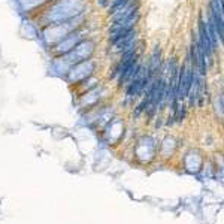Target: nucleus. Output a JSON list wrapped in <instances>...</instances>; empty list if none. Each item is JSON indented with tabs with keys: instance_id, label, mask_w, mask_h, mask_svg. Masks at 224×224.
Masks as SVG:
<instances>
[{
	"instance_id": "7ed1b4c3",
	"label": "nucleus",
	"mask_w": 224,
	"mask_h": 224,
	"mask_svg": "<svg viewBox=\"0 0 224 224\" xmlns=\"http://www.w3.org/2000/svg\"><path fill=\"white\" fill-rule=\"evenodd\" d=\"M200 49L203 51L205 57H211V54H212V45H211V41H209V33H208V25L202 21L200 22V44H199Z\"/></svg>"
},
{
	"instance_id": "f257e3e1",
	"label": "nucleus",
	"mask_w": 224,
	"mask_h": 224,
	"mask_svg": "<svg viewBox=\"0 0 224 224\" xmlns=\"http://www.w3.org/2000/svg\"><path fill=\"white\" fill-rule=\"evenodd\" d=\"M112 45H114L115 51H120V52H123V54L131 51L136 45V32H135V29L124 33L121 37H118L115 42H112Z\"/></svg>"
},
{
	"instance_id": "20e7f679",
	"label": "nucleus",
	"mask_w": 224,
	"mask_h": 224,
	"mask_svg": "<svg viewBox=\"0 0 224 224\" xmlns=\"http://www.w3.org/2000/svg\"><path fill=\"white\" fill-rule=\"evenodd\" d=\"M139 66H138V63H133V64H130L127 69H124L121 73H120V84H123V82H126L127 79H133V78L136 76V73L139 72Z\"/></svg>"
},
{
	"instance_id": "f03ea898",
	"label": "nucleus",
	"mask_w": 224,
	"mask_h": 224,
	"mask_svg": "<svg viewBox=\"0 0 224 224\" xmlns=\"http://www.w3.org/2000/svg\"><path fill=\"white\" fill-rule=\"evenodd\" d=\"M147 81H148V76H145L143 75V70L139 69V72L136 73V76L131 79V85L129 88V96L130 97H136L140 91H142V88L145 87V82H147Z\"/></svg>"
}]
</instances>
